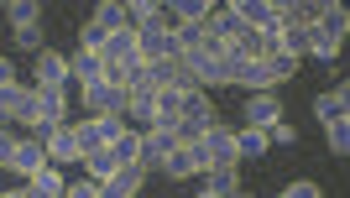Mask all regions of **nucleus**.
I'll return each mask as SVG.
<instances>
[{
    "instance_id": "nucleus-1",
    "label": "nucleus",
    "mask_w": 350,
    "mask_h": 198,
    "mask_svg": "<svg viewBox=\"0 0 350 198\" xmlns=\"http://www.w3.org/2000/svg\"><path fill=\"white\" fill-rule=\"evenodd\" d=\"M37 94V120H31V136H47V130L68 126V89H31Z\"/></svg>"
},
{
    "instance_id": "nucleus-2",
    "label": "nucleus",
    "mask_w": 350,
    "mask_h": 198,
    "mask_svg": "<svg viewBox=\"0 0 350 198\" xmlns=\"http://www.w3.org/2000/svg\"><path fill=\"white\" fill-rule=\"evenodd\" d=\"M136 37H142V63H178V53H183L167 21H152V27H142Z\"/></svg>"
},
{
    "instance_id": "nucleus-3",
    "label": "nucleus",
    "mask_w": 350,
    "mask_h": 198,
    "mask_svg": "<svg viewBox=\"0 0 350 198\" xmlns=\"http://www.w3.org/2000/svg\"><path fill=\"white\" fill-rule=\"evenodd\" d=\"M105 63H116V68H136L142 63V37H136V27H126V31H110L105 37Z\"/></svg>"
},
{
    "instance_id": "nucleus-4",
    "label": "nucleus",
    "mask_w": 350,
    "mask_h": 198,
    "mask_svg": "<svg viewBox=\"0 0 350 198\" xmlns=\"http://www.w3.org/2000/svg\"><path fill=\"white\" fill-rule=\"evenodd\" d=\"M162 172H167V178H199V172H209V156H204L199 141H183V146H173L167 162H162Z\"/></svg>"
},
{
    "instance_id": "nucleus-5",
    "label": "nucleus",
    "mask_w": 350,
    "mask_h": 198,
    "mask_svg": "<svg viewBox=\"0 0 350 198\" xmlns=\"http://www.w3.org/2000/svg\"><path fill=\"white\" fill-rule=\"evenodd\" d=\"M199 146H204L209 167H235L241 156H235V130L230 126H209L204 136H199Z\"/></svg>"
},
{
    "instance_id": "nucleus-6",
    "label": "nucleus",
    "mask_w": 350,
    "mask_h": 198,
    "mask_svg": "<svg viewBox=\"0 0 350 198\" xmlns=\"http://www.w3.org/2000/svg\"><path fill=\"white\" fill-rule=\"evenodd\" d=\"M42 146H47V167H68V162H84V156H79V136H73V126L47 130Z\"/></svg>"
},
{
    "instance_id": "nucleus-7",
    "label": "nucleus",
    "mask_w": 350,
    "mask_h": 198,
    "mask_svg": "<svg viewBox=\"0 0 350 198\" xmlns=\"http://www.w3.org/2000/svg\"><path fill=\"white\" fill-rule=\"evenodd\" d=\"M230 5H235V16H241L251 31L278 27V16H282V0H230Z\"/></svg>"
},
{
    "instance_id": "nucleus-8",
    "label": "nucleus",
    "mask_w": 350,
    "mask_h": 198,
    "mask_svg": "<svg viewBox=\"0 0 350 198\" xmlns=\"http://www.w3.org/2000/svg\"><path fill=\"white\" fill-rule=\"evenodd\" d=\"M314 115H319V126H340V120H350V84H335L329 94L314 99Z\"/></svg>"
},
{
    "instance_id": "nucleus-9",
    "label": "nucleus",
    "mask_w": 350,
    "mask_h": 198,
    "mask_svg": "<svg viewBox=\"0 0 350 198\" xmlns=\"http://www.w3.org/2000/svg\"><path fill=\"white\" fill-rule=\"evenodd\" d=\"M142 183H146V167H142V162H126L116 178H105V183H100V198H136Z\"/></svg>"
},
{
    "instance_id": "nucleus-10",
    "label": "nucleus",
    "mask_w": 350,
    "mask_h": 198,
    "mask_svg": "<svg viewBox=\"0 0 350 198\" xmlns=\"http://www.w3.org/2000/svg\"><path fill=\"white\" fill-rule=\"evenodd\" d=\"M47 167V146L42 136H16V156H11V172H21V178H31V172Z\"/></svg>"
},
{
    "instance_id": "nucleus-11",
    "label": "nucleus",
    "mask_w": 350,
    "mask_h": 198,
    "mask_svg": "<svg viewBox=\"0 0 350 198\" xmlns=\"http://www.w3.org/2000/svg\"><path fill=\"white\" fill-rule=\"evenodd\" d=\"M73 79H68V57L63 53H53V47H42L37 53V89H68Z\"/></svg>"
},
{
    "instance_id": "nucleus-12",
    "label": "nucleus",
    "mask_w": 350,
    "mask_h": 198,
    "mask_svg": "<svg viewBox=\"0 0 350 198\" xmlns=\"http://www.w3.org/2000/svg\"><path fill=\"white\" fill-rule=\"evenodd\" d=\"M282 120V99L278 94H246V126L251 130H272Z\"/></svg>"
},
{
    "instance_id": "nucleus-13",
    "label": "nucleus",
    "mask_w": 350,
    "mask_h": 198,
    "mask_svg": "<svg viewBox=\"0 0 350 198\" xmlns=\"http://www.w3.org/2000/svg\"><path fill=\"white\" fill-rule=\"evenodd\" d=\"M173 130H142V167L152 172V167H162L167 156H173Z\"/></svg>"
},
{
    "instance_id": "nucleus-14",
    "label": "nucleus",
    "mask_w": 350,
    "mask_h": 198,
    "mask_svg": "<svg viewBox=\"0 0 350 198\" xmlns=\"http://www.w3.org/2000/svg\"><path fill=\"white\" fill-rule=\"evenodd\" d=\"M68 79H73L79 89H84V84H100V79H105V57H100V53H84V47H79V53L68 57Z\"/></svg>"
},
{
    "instance_id": "nucleus-15",
    "label": "nucleus",
    "mask_w": 350,
    "mask_h": 198,
    "mask_svg": "<svg viewBox=\"0 0 350 198\" xmlns=\"http://www.w3.org/2000/svg\"><path fill=\"white\" fill-rule=\"evenodd\" d=\"M204 31H209V37H215V42H235V37L246 31V21L235 16V5H215V16H209V21H204Z\"/></svg>"
},
{
    "instance_id": "nucleus-16",
    "label": "nucleus",
    "mask_w": 350,
    "mask_h": 198,
    "mask_svg": "<svg viewBox=\"0 0 350 198\" xmlns=\"http://www.w3.org/2000/svg\"><path fill=\"white\" fill-rule=\"evenodd\" d=\"M183 126V94L178 89H162L157 94V115H152V130H178Z\"/></svg>"
},
{
    "instance_id": "nucleus-17",
    "label": "nucleus",
    "mask_w": 350,
    "mask_h": 198,
    "mask_svg": "<svg viewBox=\"0 0 350 198\" xmlns=\"http://www.w3.org/2000/svg\"><path fill=\"white\" fill-rule=\"evenodd\" d=\"M314 27L345 42V31H350V11H345V5H335V0H319V21H314Z\"/></svg>"
},
{
    "instance_id": "nucleus-18",
    "label": "nucleus",
    "mask_w": 350,
    "mask_h": 198,
    "mask_svg": "<svg viewBox=\"0 0 350 198\" xmlns=\"http://www.w3.org/2000/svg\"><path fill=\"white\" fill-rule=\"evenodd\" d=\"M27 188L37 198H63V193H68V178H63L58 167H42V172H31V178H27Z\"/></svg>"
},
{
    "instance_id": "nucleus-19",
    "label": "nucleus",
    "mask_w": 350,
    "mask_h": 198,
    "mask_svg": "<svg viewBox=\"0 0 350 198\" xmlns=\"http://www.w3.org/2000/svg\"><path fill=\"white\" fill-rule=\"evenodd\" d=\"M204 193H209V198L241 193V172H235V167H209V172H204Z\"/></svg>"
},
{
    "instance_id": "nucleus-20",
    "label": "nucleus",
    "mask_w": 350,
    "mask_h": 198,
    "mask_svg": "<svg viewBox=\"0 0 350 198\" xmlns=\"http://www.w3.org/2000/svg\"><path fill=\"white\" fill-rule=\"evenodd\" d=\"M73 136H79V156H89V152H105V130H100V115H84L79 126H73Z\"/></svg>"
},
{
    "instance_id": "nucleus-21",
    "label": "nucleus",
    "mask_w": 350,
    "mask_h": 198,
    "mask_svg": "<svg viewBox=\"0 0 350 198\" xmlns=\"http://www.w3.org/2000/svg\"><path fill=\"white\" fill-rule=\"evenodd\" d=\"M152 115H157V94H146V89H131V94H126V120H136V126L152 130Z\"/></svg>"
},
{
    "instance_id": "nucleus-22",
    "label": "nucleus",
    "mask_w": 350,
    "mask_h": 198,
    "mask_svg": "<svg viewBox=\"0 0 350 198\" xmlns=\"http://www.w3.org/2000/svg\"><path fill=\"white\" fill-rule=\"evenodd\" d=\"M89 21H94L100 31H126V27H131V21H126V5H120V0H100Z\"/></svg>"
},
{
    "instance_id": "nucleus-23",
    "label": "nucleus",
    "mask_w": 350,
    "mask_h": 198,
    "mask_svg": "<svg viewBox=\"0 0 350 198\" xmlns=\"http://www.w3.org/2000/svg\"><path fill=\"white\" fill-rule=\"evenodd\" d=\"M120 172V162H116V152L105 146V152H89L84 156V178H94V183H105V178H116Z\"/></svg>"
},
{
    "instance_id": "nucleus-24",
    "label": "nucleus",
    "mask_w": 350,
    "mask_h": 198,
    "mask_svg": "<svg viewBox=\"0 0 350 198\" xmlns=\"http://www.w3.org/2000/svg\"><path fill=\"white\" fill-rule=\"evenodd\" d=\"M126 21H131L136 31L152 27V21H162V0H126Z\"/></svg>"
},
{
    "instance_id": "nucleus-25",
    "label": "nucleus",
    "mask_w": 350,
    "mask_h": 198,
    "mask_svg": "<svg viewBox=\"0 0 350 198\" xmlns=\"http://www.w3.org/2000/svg\"><path fill=\"white\" fill-rule=\"evenodd\" d=\"M340 47H345L340 37H329V31H319V27H308V53L319 57V63H335V57H340Z\"/></svg>"
},
{
    "instance_id": "nucleus-26",
    "label": "nucleus",
    "mask_w": 350,
    "mask_h": 198,
    "mask_svg": "<svg viewBox=\"0 0 350 198\" xmlns=\"http://www.w3.org/2000/svg\"><path fill=\"white\" fill-rule=\"evenodd\" d=\"M272 152V141H267V130H235V156H267Z\"/></svg>"
},
{
    "instance_id": "nucleus-27",
    "label": "nucleus",
    "mask_w": 350,
    "mask_h": 198,
    "mask_svg": "<svg viewBox=\"0 0 350 198\" xmlns=\"http://www.w3.org/2000/svg\"><path fill=\"white\" fill-rule=\"evenodd\" d=\"M110 152H116V162H120V167H126V162H142V130H126V136H120V141L110 146Z\"/></svg>"
},
{
    "instance_id": "nucleus-28",
    "label": "nucleus",
    "mask_w": 350,
    "mask_h": 198,
    "mask_svg": "<svg viewBox=\"0 0 350 198\" xmlns=\"http://www.w3.org/2000/svg\"><path fill=\"white\" fill-rule=\"evenodd\" d=\"M5 16H11V31H16V27H31V21H37V0H11V5H5Z\"/></svg>"
},
{
    "instance_id": "nucleus-29",
    "label": "nucleus",
    "mask_w": 350,
    "mask_h": 198,
    "mask_svg": "<svg viewBox=\"0 0 350 198\" xmlns=\"http://www.w3.org/2000/svg\"><path fill=\"white\" fill-rule=\"evenodd\" d=\"M11 37H16V47H27V53H42V21H31V27H16L11 31Z\"/></svg>"
},
{
    "instance_id": "nucleus-30",
    "label": "nucleus",
    "mask_w": 350,
    "mask_h": 198,
    "mask_svg": "<svg viewBox=\"0 0 350 198\" xmlns=\"http://www.w3.org/2000/svg\"><path fill=\"white\" fill-rule=\"evenodd\" d=\"M329 136V156H350V120H340V126L324 130Z\"/></svg>"
},
{
    "instance_id": "nucleus-31",
    "label": "nucleus",
    "mask_w": 350,
    "mask_h": 198,
    "mask_svg": "<svg viewBox=\"0 0 350 198\" xmlns=\"http://www.w3.org/2000/svg\"><path fill=\"white\" fill-rule=\"evenodd\" d=\"M173 37H178V47H183V53H189V47H199L209 37L204 27H199V21H183V27H173Z\"/></svg>"
},
{
    "instance_id": "nucleus-32",
    "label": "nucleus",
    "mask_w": 350,
    "mask_h": 198,
    "mask_svg": "<svg viewBox=\"0 0 350 198\" xmlns=\"http://www.w3.org/2000/svg\"><path fill=\"white\" fill-rule=\"evenodd\" d=\"M267 68H272V79H278V84H288L293 73H298V57H288V53H272V57H267Z\"/></svg>"
},
{
    "instance_id": "nucleus-33",
    "label": "nucleus",
    "mask_w": 350,
    "mask_h": 198,
    "mask_svg": "<svg viewBox=\"0 0 350 198\" xmlns=\"http://www.w3.org/2000/svg\"><path fill=\"white\" fill-rule=\"evenodd\" d=\"M105 37H110V31H100L94 21H84V31H79V47H84V53H105Z\"/></svg>"
},
{
    "instance_id": "nucleus-34",
    "label": "nucleus",
    "mask_w": 350,
    "mask_h": 198,
    "mask_svg": "<svg viewBox=\"0 0 350 198\" xmlns=\"http://www.w3.org/2000/svg\"><path fill=\"white\" fill-rule=\"evenodd\" d=\"M167 89H178V94L189 99V94H199V79H193V73L183 68V63H173V84H167Z\"/></svg>"
},
{
    "instance_id": "nucleus-35",
    "label": "nucleus",
    "mask_w": 350,
    "mask_h": 198,
    "mask_svg": "<svg viewBox=\"0 0 350 198\" xmlns=\"http://www.w3.org/2000/svg\"><path fill=\"white\" fill-rule=\"evenodd\" d=\"M267 141H272V146H298V130H293L288 120H278V126L267 130Z\"/></svg>"
},
{
    "instance_id": "nucleus-36",
    "label": "nucleus",
    "mask_w": 350,
    "mask_h": 198,
    "mask_svg": "<svg viewBox=\"0 0 350 198\" xmlns=\"http://www.w3.org/2000/svg\"><path fill=\"white\" fill-rule=\"evenodd\" d=\"M11 156H16V130L0 120V167H11Z\"/></svg>"
},
{
    "instance_id": "nucleus-37",
    "label": "nucleus",
    "mask_w": 350,
    "mask_h": 198,
    "mask_svg": "<svg viewBox=\"0 0 350 198\" xmlns=\"http://www.w3.org/2000/svg\"><path fill=\"white\" fill-rule=\"evenodd\" d=\"M282 198H324V193H319L314 178H304V183H288V188H282Z\"/></svg>"
},
{
    "instance_id": "nucleus-38",
    "label": "nucleus",
    "mask_w": 350,
    "mask_h": 198,
    "mask_svg": "<svg viewBox=\"0 0 350 198\" xmlns=\"http://www.w3.org/2000/svg\"><path fill=\"white\" fill-rule=\"evenodd\" d=\"M63 198H100V183H94V178H79V183H68Z\"/></svg>"
},
{
    "instance_id": "nucleus-39",
    "label": "nucleus",
    "mask_w": 350,
    "mask_h": 198,
    "mask_svg": "<svg viewBox=\"0 0 350 198\" xmlns=\"http://www.w3.org/2000/svg\"><path fill=\"white\" fill-rule=\"evenodd\" d=\"M5 84H16V68L5 63V57H0V89H5Z\"/></svg>"
},
{
    "instance_id": "nucleus-40",
    "label": "nucleus",
    "mask_w": 350,
    "mask_h": 198,
    "mask_svg": "<svg viewBox=\"0 0 350 198\" xmlns=\"http://www.w3.org/2000/svg\"><path fill=\"white\" fill-rule=\"evenodd\" d=\"M0 198H27V188H5V193H0Z\"/></svg>"
},
{
    "instance_id": "nucleus-41",
    "label": "nucleus",
    "mask_w": 350,
    "mask_h": 198,
    "mask_svg": "<svg viewBox=\"0 0 350 198\" xmlns=\"http://www.w3.org/2000/svg\"><path fill=\"white\" fill-rule=\"evenodd\" d=\"M230 198H251V193H246V188H241V193H230Z\"/></svg>"
},
{
    "instance_id": "nucleus-42",
    "label": "nucleus",
    "mask_w": 350,
    "mask_h": 198,
    "mask_svg": "<svg viewBox=\"0 0 350 198\" xmlns=\"http://www.w3.org/2000/svg\"><path fill=\"white\" fill-rule=\"evenodd\" d=\"M199 198H209V193H199Z\"/></svg>"
},
{
    "instance_id": "nucleus-43",
    "label": "nucleus",
    "mask_w": 350,
    "mask_h": 198,
    "mask_svg": "<svg viewBox=\"0 0 350 198\" xmlns=\"http://www.w3.org/2000/svg\"><path fill=\"white\" fill-rule=\"evenodd\" d=\"M0 193H5V188H0Z\"/></svg>"
}]
</instances>
